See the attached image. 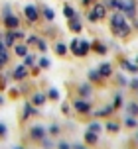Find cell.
Instances as JSON below:
<instances>
[{
    "label": "cell",
    "instance_id": "28",
    "mask_svg": "<svg viewBox=\"0 0 138 149\" xmlns=\"http://www.w3.org/2000/svg\"><path fill=\"white\" fill-rule=\"evenodd\" d=\"M47 96H49V98H54V100H57V98H59V92H57L55 88H51L49 92H47Z\"/></svg>",
    "mask_w": 138,
    "mask_h": 149
},
{
    "label": "cell",
    "instance_id": "42",
    "mask_svg": "<svg viewBox=\"0 0 138 149\" xmlns=\"http://www.w3.org/2000/svg\"><path fill=\"white\" fill-rule=\"evenodd\" d=\"M2 102H4V100H2V96H0V104H2Z\"/></svg>",
    "mask_w": 138,
    "mask_h": 149
},
{
    "label": "cell",
    "instance_id": "35",
    "mask_svg": "<svg viewBox=\"0 0 138 149\" xmlns=\"http://www.w3.org/2000/svg\"><path fill=\"white\" fill-rule=\"evenodd\" d=\"M49 134H51V135H57V134H59V127H57V126H51V127H49Z\"/></svg>",
    "mask_w": 138,
    "mask_h": 149
},
{
    "label": "cell",
    "instance_id": "31",
    "mask_svg": "<svg viewBox=\"0 0 138 149\" xmlns=\"http://www.w3.org/2000/svg\"><path fill=\"white\" fill-rule=\"evenodd\" d=\"M124 124H126L128 127H136V120H134V118H126V122H124Z\"/></svg>",
    "mask_w": 138,
    "mask_h": 149
},
{
    "label": "cell",
    "instance_id": "29",
    "mask_svg": "<svg viewBox=\"0 0 138 149\" xmlns=\"http://www.w3.org/2000/svg\"><path fill=\"white\" fill-rule=\"evenodd\" d=\"M115 106H116V108L123 106V96H120V94H115Z\"/></svg>",
    "mask_w": 138,
    "mask_h": 149
},
{
    "label": "cell",
    "instance_id": "3",
    "mask_svg": "<svg viewBox=\"0 0 138 149\" xmlns=\"http://www.w3.org/2000/svg\"><path fill=\"white\" fill-rule=\"evenodd\" d=\"M105 12H107V8L103 6V4H95L93 10L89 12V20H91V22H97V20H101V18L105 16Z\"/></svg>",
    "mask_w": 138,
    "mask_h": 149
},
{
    "label": "cell",
    "instance_id": "9",
    "mask_svg": "<svg viewBox=\"0 0 138 149\" xmlns=\"http://www.w3.org/2000/svg\"><path fill=\"white\" fill-rule=\"evenodd\" d=\"M26 74H28V65H20V67H16V69H14V74H12V77L20 81V79H24Z\"/></svg>",
    "mask_w": 138,
    "mask_h": 149
},
{
    "label": "cell",
    "instance_id": "10",
    "mask_svg": "<svg viewBox=\"0 0 138 149\" xmlns=\"http://www.w3.org/2000/svg\"><path fill=\"white\" fill-rule=\"evenodd\" d=\"M4 24H6V28H10V30H16L18 28V18L16 16H4Z\"/></svg>",
    "mask_w": 138,
    "mask_h": 149
},
{
    "label": "cell",
    "instance_id": "22",
    "mask_svg": "<svg viewBox=\"0 0 138 149\" xmlns=\"http://www.w3.org/2000/svg\"><path fill=\"white\" fill-rule=\"evenodd\" d=\"M111 112H113V108L107 106V108H103V110H97V112H95V116H108Z\"/></svg>",
    "mask_w": 138,
    "mask_h": 149
},
{
    "label": "cell",
    "instance_id": "7",
    "mask_svg": "<svg viewBox=\"0 0 138 149\" xmlns=\"http://www.w3.org/2000/svg\"><path fill=\"white\" fill-rule=\"evenodd\" d=\"M24 12H26V18H28L30 22H36V20H38V8L36 6H26Z\"/></svg>",
    "mask_w": 138,
    "mask_h": 149
},
{
    "label": "cell",
    "instance_id": "38",
    "mask_svg": "<svg viewBox=\"0 0 138 149\" xmlns=\"http://www.w3.org/2000/svg\"><path fill=\"white\" fill-rule=\"evenodd\" d=\"M12 33H14L16 39H24V33H22V31H12Z\"/></svg>",
    "mask_w": 138,
    "mask_h": 149
},
{
    "label": "cell",
    "instance_id": "27",
    "mask_svg": "<svg viewBox=\"0 0 138 149\" xmlns=\"http://www.w3.org/2000/svg\"><path fill=\"white\" fill-rule=\"evenodd\" d=\"M44 14H46V18H47V20H54V18H55L54 10H49V8H46V10H44Z\"/></svg>",
    "mask_w": 138,
    "mask_h": 149
},
{
    "label": "cell",
    "instance_id": "44",
    "mask_svg": "<svg viewBox=\"0 0 138 149\" xmlns=\"http://www.w3.org/2000/svg\"><path fill=\"white\" fill-rule=\"evenodd\" d=\"M0 69H2V65H0Z\"/></svg>",
    "mask_w": 138,
    "mask_h": 149
},
{
    "label": "cell",
    "instance_id": "16",
    "mask_svg": "<svg viewBox=\"0 0 138 149\" xmlns=\"http://www.w3.org/2000/svg\"><path fill=\"white\" fill-rule=\"evenodd\" d=\"M108 6L113 8L115 12H123V6H124V2H123V0H111V2H108Z\"/></svg>",
    "mask_w": 138,
    "mask_h": 149
},
{
    "label": "cell",
    "instance_id": "12",
    "mask_svg": "<svg viewBox=\"0 0 138 149\" xmlns=\"http://www.w3.org/2000/svg\"><path fill=\"white\" fill-rule=\"evenodd\" d=\"M123 69H126L128 73L136 74L138 73V63H130V61H123Z\"/></svg>",
    "mask_w": 138,
    "mask_h": 149
},
{
    "label": "cell",
    "instance_id": "6",
    "mask_svg": "<svg viewBox=\"0 0 138 149\" xmlns=\"http://www.w3.org/2000/svg\"><path fill=\"white\" fill-rule=\"evenodd\" d=\"M30 137L32 139H44V137H46V130L42 126H34L30 130Z\"/></svg>",
    "mask_w": 138,
    "mask_h": 149
},
{
    "label": "cell",
    "instance_id": "14",
    "mask_svg": "<svg viewBox=\"0 0 138 149\" xmlns=\"http://www.w3.org/2000/svg\"><path fill=\"white\" fill-rule=\"evenodd\" d=\"M97 139H99V134H95V132H91V130H89V132H87V134H85V143H97Z\"/></svg>",
    "mask_w": 138,
    "mask_h": 149
},
{
    "label": "cell",
    "instance_id": "24",
    "mask_svg": "<svg viewBox=\"0 0 138 149\" xmlns=\"http://www.w3.org/2000/svg\"><path fill=\"white\" fill-rule=\"evenodd\" d=\"M55 51L59 53V55H65V53H67V47H65V45H63V43H59V45H57V47H55Z\"/></svg>",
    "mask_w": 138,
    "mask_h": 149
},
{
    "label": "cell",
    "instance_id": "21",
    "mask_svg": "<svg viewBox=\"0 0 138 149\" xmlns=\"http://www.w3.org/2000/svg\"><path fill=\"white\" fill-rule=\"evenodd\" d=\"M2 39H4V43H6V47H10V45L14 43V39H16V37H14V33H6V36L2 37Z\"/></svg>",
    "mask_w": 138,
    "mask_h": 149
},
{
    "label": "cell",
    "instance_id": "8",
    "mask_svg": "<svg viewBox=\"0 0 138 149\" xmlns=\"http://www.w3.org/2000/svg\"><path fill=\"white\" fill-rule=\"evenodd\" d=\"M69 28H71L73 31H81V30H83V26H81V18H79V16L69 18Z\"/></svg>",
    "mask_w": 138,
    "mask_h": 149
},
{
    "label": "cell",
    "instance_id": "32",
    "mask_svg": "<svg viewBox=\"0 0 138 149\" xmlns=\"http://www.w3.org/2000/svg\"><path fill=\"white\" fill-rule=\"evenodd\" d=\"M6 134H8V127L4 126V124H0V137H4Z\"/></svg>",
    "mask_w": 138,
    "mask_h": 149
},
{
    "label": "cell",
    "instance_id": "34",
    "mask_svg": "<svg viewBox=\"0 0 138 149\" xmlns=\"http://www.w3.org/2000/svg\"><path fill=\"white\" fill-rule=\"evenodd\" d=\"M39 67H42V69L49 67V61H47V59H39Z\"/></svg>",
    "mask_w": 138,
    "mask_h": 149
},
{
    "label": "cell",
    "instance_id": "15",
    "mask_svg": "<svg viewBox=\"0 0 138 149\" xmlns=\"http://www.w3.org/2000/svg\"><path fill=\"white\" fill-rule=\"evenodd\" d=\"M44 102H46V94H34V96H32V104L34 106H42L44 104Z\"/></svg>",
    "mask_w": 138,
    "mask_h": 149
},
{
    "label": "cell",
    "instance_id": "40",
    "mask_svg": "<svg viewBox=\"0 0 138 149\" xmlns=\"http://www.w3.org/2000/svg\"><path fill=\"white\" fill-rule=\"evenodd\" d=\"M59 147H61V149H67L69 143H67V141H61V143H59Z\"/></svg>",
    "mask_w": 138,
    "mask_h": 149
},
{
    "label": "cell",
    "instance_id": "30",
    "mask_svg": "<svg viewBox=\"0 0 138 149\" xmlns=\"http://www.w3.org/2000/svg\"><path fill=\"white\" fill-rule=\"evenodd\" d=\"M95 49H97V51H99L101 55H103V53L107 51V47H105V45H103V43H95Z\"/></svg>",
    "mask_w": 138,
    "mask_h": 149
},
{
    "label": "cell",
    "instance_id": "25",
    "mask_svg": "<svg viewBox=\"0 0 138 149\" xmlns=\"http://www.w3.org/2000/svg\"><path fill=\"white\" fill-rule=\"evenodd\" d=\"M89 77H91V81H101L99 71H89Z\"/></svg>",
    "mask_w": 138,
    "mask_h": 149
},
{
    "label": "cell",
    "instance_id": "19",
    "mask_svg": "<svg viewBox=\"0 0 138 149\" xmlns=\"http://www.w3.org/2000/svg\"><path fill=\"white\" fill-rule=\"evenodd\" d=\"M89 130L95 132V134H101V132H103V126H101L99 122H91V124H89Z\"/></svg>",
    "mask_w": 138,
    "mask_h": 149
},
{
    "label": "cell",
    "instance_id": "41",
    "mask_svg": "<svg viewBox=\"0 0 138 149\" xmlns=\"http://www.w3.org/2000/svg\"><path fill=\"white\" fill-rule=\"evenodd\" d=\"M118 82H120V84H126V81H124V77H123V74H118Z\"/></svg>",
    "mask_w": 138,
    "mask_h": 149
},
{
    "label": "cell",
    "instance_id": "37",
    "mask_svg": "<svg viewBox=\"0 0 138 149\" xmlns=\"http://www.w3.org/2000/svg\"><path fill=\"white\" fill-rule=\"evenodd\" d=\"M2 14H4V16H10V14H12V10H10V6H4V10H2Z\"/></svg>",
    "mask_w": 138,
    "mask_h": 149
},
{
    "label": "cell",
    "instance_id": "20",
    "mask_svg": "<svg viewBox=\"0 0 138 149\" xmlns=\"http://www.w3.org/2000/svg\"><path fill=\"white\" fill-rule=\"evenodd\" d=\"M63 14H65V18H73V16H75V10L69 6V4H65V6H63Z\"/></svg>",
    "mask_w": 138,
    "mask_h": 149
},
{
    "label": "cell",
    "instance_id": "43",
    "mask_svg": "<svg viewBox=\"0 0 138 149\" xmlns=\"http://www.w3.org/2000/svg\"><path fill=\"white\" fill-rule=\"evenodd\" d=\"M136 141H138V134H136Z\"/></svg>",
    "mask_w": 138,
    "mask_h": 149
},
{
    "label": "cell",
    "instance_id": "17",
    "mask_svg": "<svg viewBox=\"0 0 138 149\" xmlns=\"http://www.w3.org/2000/svg\"><path fill=\"white\" fill-rule=\"evenodd\" d=\"M126 112H128L130 116L136 118V116H138V104H136V102H128V104H126Z\"/></svg>",
    "mask_w": 138,
    "mask_h": 149
},
{
    "label": "cell",
    "instance_id": "26",
    "mask_svg": "<svg viewBox=\"0 0 138 149\" xmlns=\"http://www.w3.org/2000/svg\"><path fill=\"white\" fill-rule=\"evenodd\" d=\"M34 63H36V57L28 53V55H26V63H24V65H34Z\"/></svg>",
    "mask_w": 138,
    "mask_h": 149
},
{
    "label": "cell",
    "instance_id": "36",
    "mask_svg": "<svg viewBox=\"0 0 138 149\" xmlns=\"http://www.w3.org/2000/svg\"><path fill=\"white\" fill-rule=\"evenodd\" d=\"M28 43H30V45H34V43H38V37H36V36H32V37H28Z\"/></svg>",
    "mask_w": 138,
    "mask_h": 149
},
{
    "label": "cell",
    "instance_id": "5",
    "mask_svg": "<svg viewBox=\"0 0 138 149\" xmlns=\"http://www.w3.org/2000/svg\"><path fill=\"white\" fill-rule=\"evenodd\" d=\"M75 110L81 112V114H87V112L91 110V102H87V100H83V98H79V100H75Z\"/></svg>",
    "mask_w": 138,
    "mask_h": 149
},
{
    "label": "cell",
    "instance_id": "2",
    "mask_svg": "<svg viewBox=\"0 0 138 149\" xmlns=\"http://www.w3.org/2000/svg\"><path fill=\"white\" fill-rule=\"evenodd\" d=\"M69 49L73 55L77 57H85L87 53H89V43L85 41V39H73L71 43H69Z\"/></svg>",
    "mask_w": 138,
    "mask_h": 149
},
{
    "label": "cell",
    "instance_id": "39",
    "mask_svg": "<svg viewBox=\"0 0 138 149\" xmlns=\"http://www.w3.org/2000/svg\"><path fill=\"white\" fill-rule=\"evenodd\" d=\"M38 47H39V49H42V51H46V43H44L42 39H38Z\"/></svg>",
    "mask_w": 138,
    "mask_h": 149
},
{
    "label": "cell",
    "instance_id": "1",
    "mask_svg": "<svg viewBox=\"0 0 138 149\" xmlns=\"http://www.w3.org/2000/svg\"><path fill=\"white\" fill-rule=\"evenodd\" d=\"M111 26H113V31L118 37H126L130 33V26L124 22V16L120 12H115V16L111 18Z\"/></svg>",
    "mask_w": 138,
    "mask_h": 149
},
{
    "label": "cell",
    "instance_id": "33",
    "mask_svg": "<svg viewBox=\"0 0 138 149\" xmlns=\"http://www.w3.org/2000/svg\"><path fill=\"white\" fill-rule=\"evenodd\" d=\"M132 90H138V79H134V81H130V84H128Z\"/></svg>",
    "mask_w": 138,
    "mask_h": 149
},
{
    "label": "cell",
    "instance_id": "13",
    "mask_svg": "<svg viewBox=\"0 0 138 149\" xmlns=\"http://www.w3.org/2000/svg\"><path fill=\"white\" fill-rule=\"evenodd\" d=\"M14 51H16L18 57H26V55H28V47L24 43H18V45H14Z\"/></svg>",
    "mask_w": 138,
    "mask_h": 149
},
{
    "label": "cell",
    "instance_id": "4",
    "mask_svg": "<svg viewBox=\"0 0 138 149\" xmlns=\"http://www.w3.org/2000/svg\"><path fill=\"white\" fill-rule=\"evenodd\" d=\"M124 2V6H123V12L128 18H134L136 16V4H134V0H123Z\"/></svg>",
    "mask_w": 138,
    "mask_h": 149
},
{
    "label": "cell",
    "instance_id": "45",
    "mask_svg": "<svg viewBox=\"0 0 138 149\" xmlns=\"http://www.w3.org/2000/svg\"><path fill=\"white\" fill-rule=\"evenodd\" d=\"M136 63H138V61H136Z\"/></svg>",
    "mask_w": 138,
    "mask_h": 149
},
{
    "label": "cell",
    "instance_id": "23",
    "mask_svg": "<svg viewBox=\"0 0 138 149\" xmlns=\"http://www.w3.org/2000/svg\"><path fill=\"white\" fill-rule=\"evenodd\" d=\"M107 130L115 134V132H118V124H116V122H108V124H107Z\"/></svg>",
    "mask_w": 138,
    "mask_h": 149
},
{
    "label": "cell",
    "instance_id": "18",
    "mask_svg": "<svg viewBox=\"0 0 138 149\" xmlns=\"http://www.w3.org/2000/svg\"><path fill=\"white\" fill-rule=\"evenodd\" d=\"M79 94H81V96H91V84H87V82L81 84V86H79Z\"/></svg>",
    "mask_w": 138,
    "mask_h": 149
},
{
    "label": "cell",
    "instance_id": "11",
    "mask_svg": "<svg viewBox=\"0 0 138 149\" xmlns=\"http://www.w3.org/2000/svg\"><path fill=\"white\" fill-rule=\"evenodd\" d=\"M99 74L101 77H111V73H113V67L108 65V63H103V65H99Z\"/></svg>",
    "mask_w": 138,
    "mask_h": 149
}]
</instances>
